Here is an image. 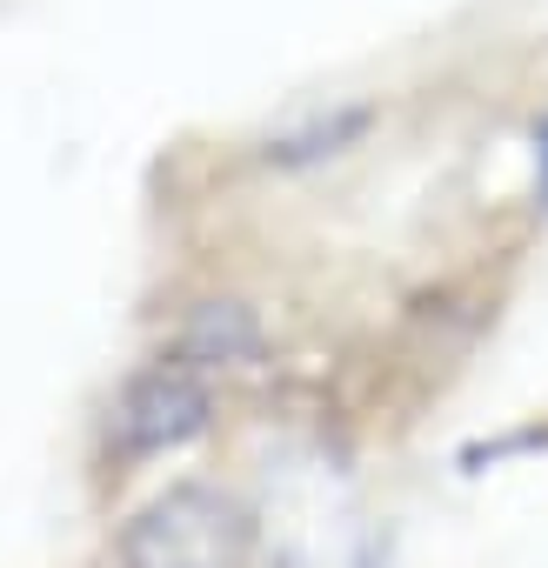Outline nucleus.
<instances>
[{
	"label": "nucleus",
	"instance_id": "nucleus-4",
	"mask_svg": "<svg viewBox=\"0 0 548 568\" xmlns=\"http://www.w3.org/2000/svg\"><path fill=\"white\" fill-rule=\"evenodd\" d=\"M168 355H181V362H194V368H207V375L261 368V355H267V328H261V315H254L247 302L214 295V302H194V308L181 315V335H174Z\"/></svg>",
	"mask_w": 548,
	"mask_h": 568
},
{
	"label": "nucleus",
	"instance_id": "nucleus-5",
	"mask_svg": "<svg viewBox=\"0 0 548 568\" xmlns=\"http://www.w3.org/2000/svg\"><path fill=\"white\" fill-rule=\"evenodd\" d=\"M535 207H548V114L535 121Z\"/></svg>",
	"mask_w": 548,
	"mask_h": 568
},
{
	"label": "nucleus",
	"instance_id": "nucleus-2",
	"mask_svg": "<svg viewBox=\"0 0 548 568\" xmlns=\"http://www.w3.org/2000/svg\"><path fill=\"white\" fill-rule=\"evenodd\" d=\"M207 428H214V375L181 355H154L148 368H134L108 415V442L121 462L174 455V448L201 442Z\"/></svg>",
	"mask_w": 548,
	"mask_h": 568
},
{
	"label": "nucleus",
	"instance_id": "nucleus-3",
	"mask_svg": "<svg viewBox=\"0 0 548 568\" xmlns=\"http://www.w3.org/2000/svg\"><path fill=\"white\" fill-rule=\"evenodd\" d=\"M382 128V101H322V108H302L288 114L282 128L261 134V168L274 174H322V168H342L355 161Z\"/></svg>",
	"mask_w": 548,
	"mask_h": 568
},
{
	"label": "nucleus",
	"instance_id": "nucleus-1",
	"mask_svg": "<svg viewBox=\"0 0 548 568\" xmlns=\"http://www.w3.org/2000/svg\"><path fill=\"white\" fill-rule=\"evenodd\" d=\"M254 508L214 481H174L121 528V568H247Z\"/></svg>",
	"mask_w": 548,
	"mask_h": 568
}]
</instances>
